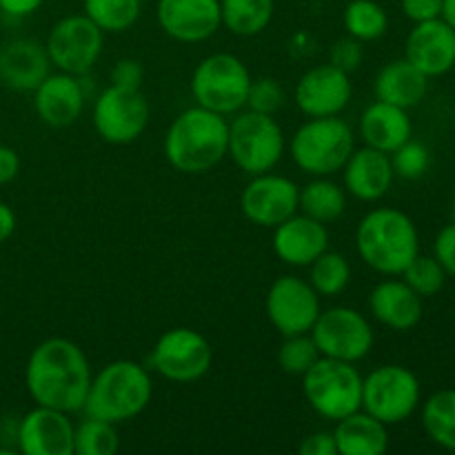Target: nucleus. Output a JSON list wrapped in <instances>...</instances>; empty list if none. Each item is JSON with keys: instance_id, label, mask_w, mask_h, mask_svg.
<instances>
[{"instance_id": "f257e3e1", "label": "nucleus", "mask_w": 455, "mask_h": 455, "mask_svg": "<svg viewBox=\"0 0 455 455\" xmlns=\"http://www.w3.org/2000/svg\"><path fill=\"white\" fill-rule=\"evenodd\" d=\"M92 378L84 351L67 338H47L27 360L25 385L40 407L65 413L83 411Z\"/></svg>"}, {"instance_id": "f03ea898", "label": "nucleus", "mask_w": 455, "mask_h": 455, "mask_svg": "<svg viewBox=\"0 0 455 455\" xmlns=\"http://www.w3.org/2000/svg\"><path fill=\"white\" fill-rule=\"evenodd\" d=\"M229 124L225 116L196 105L173 118L164 133V158L176 172L200 176L225 160Z\"/></svg>"}, {"instance_id": "7ed1b4c3", "label": "nucleus", "mask_w": 455, "mask_h": 455, "mask_svg": "<svg viewBox=\"0 0 455 455\" xmlns=\"http://www.w3.org/2000/svg\"><path fill=\"white\" fill-rule=\"evenodd\" d=\"M355 249L367 267L382 275H403L420 253V238L411 218L394 207L369 212L355 229Z\"/></svg>"}, {"instance_id": "20e7f679", "label": "nucleus", "mask_w": 455, "mask_h": 455, "mask_svg": "<svg viewBox=\"0 0 455 455\" xmlns=\"http://www.w3.org/2000/svg\"><path fill=\"white\" fill-rule=\"evenodd\" d=\"M151 395L154 382L149 371L133 360H116L92 378L84 411L92 418L120 425L140 416L151 403Z\"/></svg>"}, {"instance_id": "39448f33", "label": "nucleus", "mask_w": 455, "mask_h": 455, "mask_svg": "<svg viewBox=\"0 0 455 455\" xmlns=\"http://www.w3.org/2000/svg\"><path fill=\"white\" fill-rule=\"evenodd\" d=\"M354 149V132L349 123L338 116L307 120L296 129L289 142L291 160L309 176H333L342 172Z\"/></svg>"}, {"instance_id": "423d86ee", "label": "nucleus", "mask_w": 455, "mask_h": 455, "mask_svg": "<svg viewBox=\"0 0 455 455\" xmlns=\"http://www.w3.org/2000/svg\"><path fill=\"white\" fill-rule=\"evenodd\" d=\"M302 391L309 407L327 420L338 422L363 409V376L354 363L320 355L302 376Z\"/></svg>"}, {"instance_id": "0eeeda50", "label": "nucleus", "mask_w": 455, "mask_h": 455, "mask_svg": "<svg viewBox=\"0 0 455 455\" xmlns=\"http://www.w3.org/2000/svg\"><path fill=\"white\" fill-rule=\"evenodd\" d=\"M251 74L234 53H212L196 65L191 93L204 109L220 116L238 114L247 107Z\"/></svg>"}, {"instance_id": "6e6552de", "label": "nucleus", "mask_w": 455, "mask_h": 455, "mask_svg": "<svg viewBox=\"0 0 455 455\" xmlns=\"http://www.w3.org/2000/svg\"><path fill=\"white\" fill-rule=\"evenodd\" d=\"M235 167L249 176L267 173L283 160L284 133L274 116L258 111H238L229 123V147Z\"/></svg>"}, {"instance_id": "1a4fd4ad", "label": "nucleus", "mask_w": 455, "mask_h": 455, "mask_svg": "<svg viewBox=\"0 0 455 455\" xmlns=\"http://www.w3.org/2000/svg\"><path fill=\"white\" fill-rule=\"evenodd\" d=\"M420 404V382L416 373L400 364H382L363 378V411L387 427L400 425Z\"/></svg>"}, {"instance_id": "9d476101", "label": "nucleus", "mask_w": 455, "mask_h": 455, "mask_svg": "<svg viewBox=\"0 0 455 455\" xmlns=\"http://www.w3.org/2000/svg\"><path fill=\"white\" fill-rule=\"evenodd\" d=\"M105 47V31L84 13L60 18L47 36V56L58 71L83 76L92 71Z\"/></svg>"}, {"instance_id": "9b49d317", "label": "nucleus", "mask_w": 455, "mask_h": 455, "mask_svg": "<svg viewBox=\"0 0 455 455\" xmlns=\"http://www.w3.org/2000/svg\"><path fill=\"white\" fill-rule=\"evenodd\" d=\"M309 333L324 358L355 364L373 349V327L358 309L351 307L320 311Z\"/></svg>"}, {"instance_id": "f8f14e48", "label": "nucleus", "mask_w": 455, "mask_h": 455, "mask_svg": "<svg viewBox=\"0 0 455 455\" xmlns=\"http://www.w3.org/2000/svg\"><path fill=\"white\" fill-rule=\"evenodd\" d=\"M93 129L111 145H129L145 133L149 124V102L140 89L109 84L93 102Z\"/></svg>"}, {"instance_id": "ddd939ff", "label": "nucleus", "mask_w": 455, "mask_h": 455, "mask_svg": "<svg viewBox=\"0 0 455 455\" xmlns=\"http://www.w3.org/2000/svg\"><path fill=\"white\" fill-rule=\"evenodd\" d=\"M213 363V351L207 338L194 329H169L156 342L151 351V367L164 380L189 385L209 373Z\"/></svg>"}, {"instance_id": "4468645a", "label": "nucleus", "mask_w": 455, "mask_h": 455, "mask_svg": "<svg viewBox=\"0 0 455 455\" xmlns=\"http://www.w3.org/2000/svg\"><path fill=\"white\" fill-rule=\"evenodd\" d=\"M320 311L318 291L298 275H280L267 293V315L283 336L309 333Z\"/></svg>"}, {"instance_id": "2eb2a0df", "label": "nucleus", "mask_w": 455, "mask_h": 455, "mask_svg": "<svg viewBox=\"0 0 455 455\" xmlns=\"http://www.w3.org/2000/svg\"><path fill=\"white\" fill-rule=\"evenodd\" d=\"M298 198L300 189L291 178L267 172L251 176L240 196V207L249 222L274 229L298 213Z\"/></svg>"}, {"instance_id": "dca6fc26", "label": "nucleus", "mask_w": 455, "mask_h": 455, "mask_svg": "<svg viewBox=\"0 0 455 455\" xmlns=\"http://www.w3.org/2000/svg\"><path fill=\"white\" fill-rule=\"evenodd\" d=\"M351 78L336 65L311 67L296 84V105L309 118L340 116L351 100Z\"/></svg>"}, {"instance_id": "f3484780", "label": "nucleus", "mask_w": 455, "mask_h": 455, "mask_svg": "<svg viewBox=\"0 0 455 455\" xmlns=\"http://www.w3.org/2000/svg\"><path fill=\"white\" fill-rule=\"evenodd\" d=\"M74 431L69 413L36 404L18 427V449L25 455H74Z\"/></svg>"}, {"instance_id": "a211bd4d", "label": "nucleus", "mask_w": 455, "mask_h": 455, "mask_svg": "<svg viewBox=\"0 0 455 455\" xmlns=\"http://www.w3.org/2000/svg\"><path fill=\"white\" fill-rule=\"evenodd\" d=\"M404 58L427 78H438L455 67V29L443 18L416 22L404 43Z\"/></svg>"}, {"instance_id": "6ab92c4d", "label": "nucleus", "mask_w": 455, "mask_h": 455, "mask_svg": "<svg viewBox=\"0 0 455 455\" xmlns=\"http://www.w3.org/2000/svg\"><path fill=\"white\" fill-rule=\"evenodd\" d=\"M160 29L178 43H203L220 29V0H158Z\"/></svg>"}, {"instance_id": "aec40b11", "label": "nucleus", "mask_w": 455, "mask_h": 455, "mask_svg": "<svg viewBox=\"0 0 455 455\" xmlns=\"http://www.w3.org/2000/svg\"><path fill=\"white\" fill-rule=\"evenodd\" d=\"M271 247L284 265L309 267L320 253L329 249L327 225L305 213H293L291 218L274 227Z\"/></svg>"}, {"instance_id": "412c9836", "label": "nucleus", "mask_w": 455, "mask_h": 455, "mask_svg": "<svg viewBox=\"0 0 455 455\" xmlns=\"http://www.w3.org/2000/svg\"><path fill=\"white\" fill-rule=\"evenodd\" d=\"M84 92L78 76L65 74H49L38 87L34 89V107L38 118L49 127H69L80 118L84 109Z\"/></svg>"}, {"instance_id": "4be33fe9", "label": "nucleus", "mask_w": 455, "mask_h": 455, "mask_svg": "<svg viewBox=\"0 0 455 455\" xmlns=\"http://www.w3.org/2000/svg\"><path fill=\"white\" fill-rule=\"evenodd\" d=\"M394 178L391 156L367 145L363 149H354L342 167L345 191L363 203H378L385 198L394 185Z\"/></svg>"}, {"instance_id": "5701e85b", "label": "nucleus", "mask_w": 455, "mask_h": 455, "mask_svg": "<svg viewBox=\"0 0 455 455\" xmlns=\"http://www.w3.org/2000/svg\"><path fill=\"white\" fill-rule=\"evenodd\" d=\"M47 49L29 38H18L0 49V83L13 92H34L52 71Z\"/></svg>"}, {"instance_id": "b1692460", "label": "nucleus", "mask_w": 455, "mask_h": 455, "mask_svg": "<svg viewBox=\"0 0 455 455\" xmlns=\"http://www.w3.org/2000/svg\"><path fill=\"white\" fill-rule=\"evenodd\" d=\"M373 318L394 331H409L422 320V298L404 280H382L369 296Z\"/></svg>"}, {"instance_id": "393cba45", "label": "nucleus", "mask_w": 455, "mask_h": 455, "mask_svg": "<svg viewBox=\"0 0 455 455\" xmlns=\"http://www.w3.org/2000/svg\"><path fill=\"white\" fill-rule=\"evenodd\" d=\"M413 124L407 109L376 100L360 116V138L364 145L385 154H394L411 138Z\"/></svg>"}, {"instance_id": "a878e982", "label": "nucleus", "mask_w": 455, "mask_h": 455, "mask_svg": "<svg viewBox=\"0 0 455 455\" xmlns=\"http://www.w3.org/2000/svg\"><path fill=\"white\" fill-rule=\"evenodd\" d=\"M373 92L378 100L411 109L425 100L429 92V78L420 69H416L407 58H400L378 71Z\"/></svg>"}, {"instance_id": "bb28decb", "label": "nucleus", "mask_w": 455, "mask_h": 455, "mask_svg": "<svg viewBox=\"0 0 455 455\" xmlns=\"http://www.w3.org/2000/svg\"><path fill=\"white\" fill-rule=\"evenodd\" d=\"M333 438L338 455H382L389 447V431L385 422L363 409L338 420Z\"/></svg>"}, {"instance_id": "cd10ccee", "label": "nucleus", "mask_w": 455, "mask_h": 455, "mask_svg": "<svg viewBox=\"0 0 455 455\" xmlns=\"http://www.w3.org/2000/svg\"><path fill=\"white\" fill-rule=\"evenodd\" d=\"M298 209H300V213L324 222V225L338 220L347 209L345 187L329 180V176H315V180L307 182L300 189Z\"/></svg>"}, {"instance_id": "c85d7f7f", "label": "nucleus", "mask_w": 455, "mask_h": 455, "mask_svg": "<svg viewBox=\"0 0 455 455\" xmlns=\"http://www.w3.org/2000/svg\"><path fill=\"white\" fill-rule=\"evenodd\" d=\"M274 18V0H220V20L231 34L251 38Z\"/></svg>"}, {"instance_id": "c756f323", "label": "nucleus", "mask_w": 455, "mask_h": 455, "mask_svg": "<svg viewBox=\"0 0 455 455\" xmlns=\"http://www.w3.org/2000/svg\"><path fill=\"white\" fill-rule=\"evenodd\" d=\"M422 427L431 443L455 451V389L435 391L422 407Z\"/></svg>"}, {"instance_id": "7c9ffc66", "label": "nucleus", "mask_w": 455, "mask_h": 455, "mask_svg": "<svg viewBox=\"0 0 455 455\" xmlns=\"http://www.w3.org/2000/svg\"><path fill=\"white\" fill-rule=\"evenodd\" d=\"M342 25L351 38L360 43H373L389 29V16L376 0H351L342 13Z\"/></svg>"}, {"instance_id": "2f4dec72", "label": "nucleus", "mask_w": 455, "mask_h": 455, "mask_svg": "<svg viewBox=\"0 0 455 455\" xmlns=\"http://www.w3.org/2000/svg\"><path fill=\"white\" fill-rule=\"evenodd\" d=\"M142 12V0H84V16L105 34L132 29Z\"/></svg>"}, {"instance_id": "473e14b6", "label": "nucleus", "mask_w": 455, "mask_h": 455, "mask_svg": "<svg viewBox=\"0 0 455 455\" xmlns=\"http://www.w3.org/2000/svg\"><path fill=\"white\" fill-rule=\"evenodd\" d=\"M309 283L318 296H340L351 283V265L340 251H323L309 265Z\"/></svg>"}, {"instance_id": "72a5a7b5", "label": "nucleus", "mask_w": 455, "mask_h": 455, "mask_svg": "<svg viewBox=\"0 0 455 455\" xmlns=\"http://www.w3.org/2000/svg\"><path fill=\"white\" fill-rule=\"evenodd\" d=\"M120 449V435L114 422L87 416L74 431V455H114Z\"/></svg>"}, {"instance_id": "f704fd0d", "label": "nucleus", "mask_w": 455, "mask_h": 455, "mask_svg": "<svg viewBox=\"0 0 455 455\" xmlns=\"http://www.w3.org/2000/svg\"><path fill=\"white\" fill-rule=\"evenodd\" d=\"M320 358V351L315 347L311 333H298V336H284V342L278 349V363L283 371L291 376H305L315 360Z\"/></svg>"}, {"instance_id": "c9c22d12", "label": "nucleus", "mask_w": 455, "mask_h": 455, "mask_svg": "<svg viewBox=\"0 0 455 455\" xmlns=\"http://www.w3.org/2000/svg\"><path fill=\"white\" fill-rule=\"evenodd\" d=\"M403 280L418 293L420 298L435 296L447 283V271L443 269L434 256H420L418 253L407 269L403 271Z\"/></svg>"}, {"instance_id": "e433bc0d", "label": "nucleus", "mask_w": 455, "mask_h": 455, "mask_svg": "<svg viewBox=\"0 0 455 455\" xmlns=\"http://www.w3.org/2000/svg\"><path fill=\"white\" fill-rule=\"evenodd\" d=\"M389 156L391 164H394V173L404 178V180H418V178L425 176L431 164V154L427 149V145L411 140V138Z\"/></svg>"}, {"instance_id": "4c0bfd02", "label": "nucleus", "mask_w": 455, "mask_h": 455, "mask_svg": "<svg viewBox=\"0 0 455 455\" xmlns=\"http://www.w3.org/2000/svg\"><path fill=\"white\" fill-rule=\"evenodd\" d=\"M284 105V92L278 80L274 78H251L247 93V109L258 114L274 116Z\"/></svg>"}, {"instance_id": "58836bf2", "label": "nucleus", "mask_w": 455, "mask_h": 455, "mask_svg": "<svg viewBox=\"0 0 455 455\" xmlns=\"http://www.w3.org/2000/svg\"><path fill=\"white\" fill-rule=\"evenodd\" d=\"M363 58H364L363 43L351 38V36H347V38H340L336 44H333L331 60L329 62L336 65L338 69L347 71V74H354V71L363 65Z\"/></svg>"}, {"instance_id": "ea45409f", "label": "nucleus", "mask_w": 455, "mask_h": 455, "mask_svg": "<svg viewBox=\"0 0 455 455\" xmlns=\"http://www.w3.org/2000/svg\"><path fill=\"white\" fill-rule=\"evenodd\" d=\"M142 78H145V69L136 58H120L109 71V80L116 87L140 89Z\"/></svg>"}, {"instance_id": "a19ab883", "label": "nucleus", "mask_w": 455, "mask_h": 455, "mask_svg": "<svg viewBox=\"0 0 455 455\" xmlns=\"http://www.w3.org/2000/svg\"><path fill=\"white\" fill-rule=\"evenodd\" d=\"M434 258L443 265L447 275H453L455 278V222L444 227V229H440V234L435 235Z\"/></svg>"}, {"instance_id": "79ce46f5", "label": "nucleus", "mask_w": 455, "mask_h": 455, "mask_svg": "<svg viewBox=\"0 0 455 455\" xmlns=\"http://www.w3.org/2000/svg\"><path fill=\"white\" fill-rule=\"evenodd\" d=\"M404 16L413 22H425L440 18L443 13V0H400Z\"/></svg>"}, {"instance_id": "37998d69", "label": "nucleus", "mask_w": 455, "mask_h": 455, "mask_svg": "<svg viewBox=\"0 0 455 455\" xmlns=\"http://www.w3.org/2000/svg\"><path fill=\"white\" fill-rule=\"evenodd\" d=\"M298 451L302 455H338L333 431H315L300 443Z\"/></svg>"}, {"instance_id": "c03bdc74", "label": "nucleus", "mask_w": 455, "mask_h": 455, "mask_svg": "<svg viewBox=\"0 0 455 455\" xmlns=\"http://www.w3.org/2000/svg\"><path fill=\"white\" fill-rule=\"evenodd\" d=\"M20 172V158L7 145H0V187L9 185Z\"/></svg>"}, {"instance_id": "a18cd8bd", "label": "nucleus", "mask_w": 455, "mask_h": 455, "mask_svg": "<svg viewBox=\"0 0 455 455\" xmlns=\"http://www.w3.org/2000/svg\"><path fill=\"white\" fill-rule=\"evenodd\" d=\"M43 3L44 0H0V12L13 18H25L38 12Z\"/></svg>"}, {"instance_id": "49530a36", "label": "nucleus", "mask_w": 455, "mask_h": 455, "mask_svg": "<svg viewBox=\"0 0 455 455\" xmlns=\"http://www.w3.org/2000/svg\"><path fill=\"white\" fill-rule=\"evenodd\" d=\"M16 231V213L7 203H0V244L7 243Z\"/></svg>"}, {"instance_id": "de8ad7c7", "label": "nucleus", "mask_w": 455, "mask_h": 455, "mask_svg": "<svg viewBox=\"0 0 455 455\" xmlns=\"http://www.w3.org/2000/svg\"><path fill=\"white\" fill-rule=\"evenodd\" d=\"M440 18L455 29V0H443V13H440Z\"/></svg>"}, {"instance_id": "09e8293b", "label": "nucleus", "mask_w": 455, "mask_h": 455, "mask_svg": "<svg viewBox=\"0 0 455 455\" xmlns=\"http://www.w3.org/2000/svg\"><path fill=\"white\" fill-rule=\"evenodd\" d=\"M453 222H455V200H453Z\"/></svg>"}, {"instance_id": "8fccbe9b", "label": "nucleus", "mask_w": 455, "mask_h": 455, "mask_svg": "<svg viewBox=\"0 0 455 455\" xmlns=\"http://www.w3.org/2000/svg\"><path fill=\"white\" fill-rule=\"evenodd\" d=\"M453 69H455V67H453Z\"/></svg>"}]
</instances>
